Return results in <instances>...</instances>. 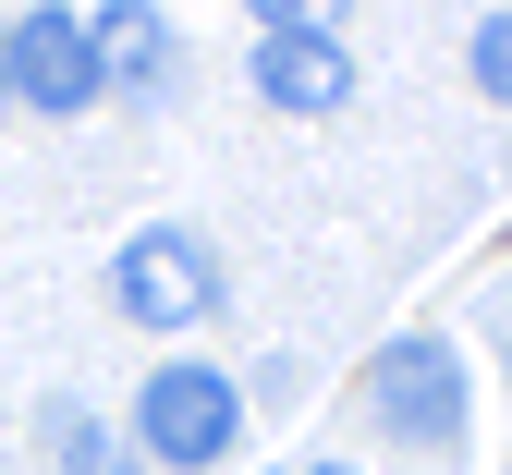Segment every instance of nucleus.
Returning <instances> with one entry per match:
<instances>
[{"label":"nucleus","mask_w":512,"mask_h":475,"mask_svg":"<svg viewBox=\"0 0 512 475\" xmlns=\"http://www.w3.org/2000/svg\"><path fill=\"white\" fill-rule=\"evenodd\" d=\"M122 451L159 463V475H220L244 451V378H220L196 354H183V366H147L135 415H122Z\"/></svg>","instance_id":"obj_1"},{"label":"nucleus","mask_w":512,"mask_h":475,"mask_svg":"<svg viewBox=\"0 0 512 475\" xmlns=\"http://www.w3.org/2000/svg\"><path fill=\"white\" fill-rule=\"evenodd\" d=\"M366 415L391 427L403 451H427V463H464V354L439 342V329L378 342L366 354Z\"/></svg>","instance_id":"obj_2"},{"label":"nucleus","mask_w":512,"mask_h":475,"mask_svg":"<svg viewBox=\"0 0 512 475\" xmlns=\"http://www.w3.org/2000/svg\"><path fill=\"white\" fill-rule=\"evenodd\" d=\"M110 305L135 317V329H208L220 317V256H208V232L147 220L135 244L110 256Z\"/></svg>","instance_id":"obj_3"},{"label":"nucleus","mask_w":512,"mask_h":475,"mask_svg":"<svg viewBox=\"0 0 512 475\" xmlns=\"http://www.w3.org/2000/svg\"><path fill=\"white\" fill-rule=\"evenodd\" d=\"M0 74H13V110H49V122H74V110H98V98H110L86 13H61V0H37V13L0 25Z\"/></svg>","instance_id":"obj_4"},{"label":"nucleus","mask_w":512,"mask_h":475,"mask_svg":"<svg viewBox=\"0 0 512 475\" xmlns=\"http://www.w3.org/2000/svg\"><path fill=\"white\" fill-rule=\"evenodd\" d=\"M256 98H269V110H342V98H354V49H342L330 25L256 37Z\"/></svg>","instance_id":"obj_5"},{"label":"nucleus","mask_w":512,"mask_h":475,"mask_svg":"<svg viewBox=\"0 0 512 475\" xmlns=\"http://www.w3.org/2000/svg\"><path fill=\"white\" fill-rule=\"evenodd\" d=\"M86 37H98L110 98H159V86H171V25L147 13V0H110V13H86Z\"/></svg>","instance_id":"obj_6"},{"label":"nucleus","mask_w":512,"mask_h":475,"mask_svg":"<svg viewBox=\"0 0 512 475\" xmlns=\"http://www.w3.org/2000/svg\"><path fill=\"white\" fill-rule=\"evenodd\" d=\"M49 439H61V463H74V475H147V463H135V451H122L110 427H86V415H74V402H49Z\"/></svg>","instance_id":"obj_7"},{"label":"nucleus","mask_w":512,"mask_h":475,"mask_svg":"<svg viewBox=\"0 0 512 475\" xmlns=\"http://www.w3.org/2000/svg\"><path fill=\"white\" fill-rule=\"evenodd\" d=\"M464 74H476V98H500V110H512V13H476V37H464Z\"/></svg>","instance_id":"obj_8"},{"label":"nucleus","mask_w":512,"mask_h":475,"mask_svg":"<svg viewBox=\"0 0 512 475\" xmlns=\"http://www.w3.org/2000/svg\"><path fill=\"white\" fill-rule=\"evenodd\" d=\"M305 475H366V463H342V451H330V463H305Z\"/></svg>","instance_id":"obj_9"},{"label":"nucleus","mask_w":512,"mask_h":475,"mask_svg":"<svg viewBox=\"0 0 512 475\" xmlns=\"http://www.w3.org/2000/svg\"><path fill=\"white\" fill-rule=\"evenodd\" d=\"M0 110H13V74H0Z\"/></svg>","instance_id":"obj_10"}]
</instances>
